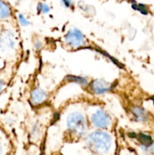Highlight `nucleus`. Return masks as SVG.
<instances>
[{
  "mask_svg": "<svg viewBox=\"0 0 154 155\" xmlns=\"http://www.w3.org/2000/svg\"><path fill=\"white\" fill-rule=\"evenodd\" d=\"M89 149L100 155H107L112 147V138L107 133L96 131L91 133L86 139Z\"/></svg>",
  "mask_w": 154,
  "mask_h": 155,
  "instance_id": "nucleus-1",
  "label": "nucleus"
},
{
  "mask_svg": "<svg viewBox=\"0 0 154 155\" xmlns=\"http://www.w3.org/2000/svg\"><path fill=\"white\" fill-rule=\"evenodd\" d=\"M65 41L72 48H79L85 44V37L80 30L73 29L68 32L65 36Z\"/></svg>",
  "mask_w": 154,
  "mask_h": 155,
  "instance_id": "nucleus-4",
  "label": "nucleus"
},
{
  "mask_svg": "<svg viewBox=\"0 0 154 155\" xmlns=\"http://www.w3.org/2000/svg\"><path fill=\"white\" fill-rule=\"evenodd\" d=\"M112 120L110 115L103 110H97L91 116V123L94 127L99 129H107L110 126Z\"/></svg>",
  "mask_w": 154,
  "mask_h": 155,
  "instance_id": "nucleus-5",
  "label": "nucleus"
},
{
  "mask_svg": "<svg viewBox=\"0 0 154 155\" xmlns=\"http://www.w3.org/2000/svg\"><path fill=\"white\" fill-rule=\"evenodd\" d=\"M132 8L134 10H137L140 12L142 15H148V10L146 6L143 4H133Z\"/></svg>",
  "mask_w": 154,
  "mask_h": 155,
  "instance_id": "nucleus-12",
  "label": "nucleus"
},
{
  "mask_svg": "<svg viewBox=\"0 0 154 155\" xmlns=\"http://www.w3.org/2000/svg\"><path fill=\"white\" fill-rule=\"evenodd\" d=\"M5 86V83L4 80L2 77H0V94L4 90Z\"/></svg>",
  "mask_w": 154,
  "mask_h": 155,
  "instance_id": "nucleus-15",
  "label": "nucleus"
},
{
  "mask_svg": "<svg viewBox=\"0 0 154 155\" xmlns=\"http://www.w3.org/2000/svg\"><path fill=\"white\" fill-rule=\"evenodd\" d=\"M63 5H64L67 8L70 7L72 4L71 0H63Z\"/></svg>",
  "mask_w": 154,
  "mask_h": 155,
  "instance_id": "nucleus-16",
  "label": "nucleus"
},
{
  "mask_svg": "<svg viewBox=\"0 0 154 155\" xmlns=\"http://www.w3.org/2000/svg\"><path fill=\"white\" fill-rule=\"evenodd\" d=\"M16 42L13 33L5 29L0 30V54H5L15 48Z\"/></svg>",
  "mask_w": 154,
  "mask_h": 155,
  "instance_id": "nucleus-3",
  "label": "nucleus"
},
{
  "mask_svg": "<svg viewBox=\"0 0 154 155\" xmlns=\"http://www.w3.org/2000/svg\"><path fill=\"white\" fill-rule=\"evenodd\" d=\"M90 89L96 95H103L111 89V85L104 80H95L91 83Z\"/></svg>",
  "mask_w": 154,
  "mask_h": 155,
  "instance_id": "nucleus-6",
  "label": "nucleus"
},
{
  "mask_svg": "<svg viewBox=\"0 0 154 155\" xmlns=\"http://www.w3.org/2000/svg\"><path fill=\"white\" fill-rule=\"evenodd\" d=\"M47 99V94L42 89L39 88L33 89L30 95V101L35 105L43 103Z\"/></svg>",
  "mask_w": 154,
  "mask_h": 155,
  "instance_id": "nucleus-7",
  "label": "nucleus"
},
{
  "mask_svg": "<svg viewBox=\"0 0 154 155\" xmlns=\"http://www.w3.org/2000/svg\"><path fill=\"white\" fill-rule=\"evenodd\" d=\"M18 20H19L20 24L22 26H24V27L28 26L29 24H30V21H29L22 14H20V15H18Z\"/></svg>",
  "mask_w": 154,
  "mask_h": 155,
  "instance_id": "nucleus-13",
  "label": "nucleus"
},
{
  "mask_svg": "<svg viewBox=\"0 0 154 155\" xmlns=\"http://www.w3.org/2000/svg\"><path fill=\"white\" fill-rule=\"evenodd\" d=\"M41 43L39 42H36V44H35V48H36V49H39V48H41Z\"/></svg>",
  "mask_w": 154,
  "mask_h": 155,
  "instance_id": "nucleus-17",
  "label": "nucleus"
},
{
  "mask_svg": "<svg viewBox=\"0 0 154 155\" xmlns=\"http://www.w3.org/2000/svg\"><path fill=\"white\" fill-rule=\"evenodd\" d=\"M66 126L68 130L77 136H82L86 131V120L84 116L79 112H72L68 116Z\"/></svg>",
  "mask_w": 154,
  "mask_h": 155,
  "instance_id": "nucleus-2",
  "label": "nucleus"
},
{
  "mask_svg": "<svg viewBox=\"0 0 154 155\" xmlns=\"http://www.w3.org/2000/svg\"><path fill=\"white\" fill-rule=\"evenodd\" d=\"M11 15V10L8 5L0 0V21H5L10 18Z\"/></svg>",
  "mask_w": 154,
  "mask_h": 155,
  "instance_id": "nucleus-10",
  "label": "nucleus"
},
{
  "mask_svg": "<svg viewBox=\"0 0 154 155\" xmlns=\"http://www.w3.org/2000/svg\"><path fill=\"white\" fill-rule=\"evenodd\" d=\"M2 151H3L2 145L1 142H0V155H1V154H2Z\"/></svg>",
  "mask_w": 154,
  "mask_h": 155,
  "instance_id": "nucleus-18",
  "label": "nucleus"
},
{
  "mask_svg": "<svg viewBox=\"0 0 154 155\" xmlns=\"http://www.w3.org/2000/svg\"><path fill=\"white\" fill-rule=\"evenodd\" d=\"M39 11L42 13H48L50 11V8L45 4H40L39 5Z\"/></svg>",
  "mask_w": 154,
  "mask_h": 155,
  "instance_id": "nucleus-14",
  "label": "nucleus"
},
{
  "mask_svg": "<svg viewBox=\"0 0 154 155\" xmlns=\"http://www.w3.org/2000/svg\"><path fill=\"white\" fill-rule=\"evenodd\" d=\"M137 139L141 144L143 149H144L145 151H149L152 149V139L150 136H148L144 133H140L137 135Z\"/></svg>",
  "mask_w": 154,
  "mask_h": 155,
  "instance_id": "nucleus-9",
  "label": "nucleus"
},
{
  "mask_svg": "<svg viewBox=\"0 0 154 155\" xmlns=\"http://www.w3.org/2000/svg\"><path fill=\"white\" fill-rule=\"evenodd\" d=\"M66 80L69 82V83H75L76 84L81 85L82 86H86L88 84L87 79H85V77H77V76H67L66 77Z\"/></svg>",
  "mask_w": 154,
  "mask_h": 155,
  "instance_id": "nucleus-11",
  "label": "nucleus"
},
{
  "mask_svg": "<svg viewBox=\"0 0 154 155\" xmlns=\"http://www.w3.org/2000/svg\"><path fill=\"white\" fill-rule=\"evenodd\" d=\"M131 114L134 117V119L137 122L145 123L149 120V115L147 112L140 107H137V106L133 107L131 108Z\"/></svg>",
  "mask_w": 154,
  "mask_h": 155,
  "instance_id": "nucleus-8",
  "label": "nucleus"
}]
</instances>
